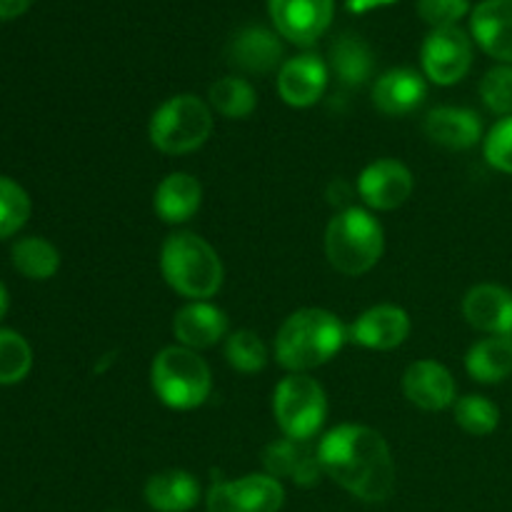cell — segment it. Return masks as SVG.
Returning a JSON list of instances; mask_svg holds the SVG:
<instances>
[{
    "label": "cell",
    "instance_id": "ba28073f",
    "mask_svg": "<svg viewBox=\"0 0 512 512\" xmlns=\"http://www.w3.org/2000/svg\"><path fill=\"white\" fill-rule=\"evenodd\" d=\"M423 73L438 85H455L468 75L473 65V43L468 33L455 28H438L425 38L420 50Z\"/></svg>",
    "mask_w": 512,
    "mask_h": 512
},
{
    "label": "cell",
    "instance_id": "6da1fadb",
    "mask_svg": "<svg viewBox=\"0 0 512 512\" xmlns=\"http://www.w3.org/2000/svg\"><path fill=\"white\" fill-rule=\"evenodd\" d=\"M318 458L323 473L358 500L383 503L393 495L398 478L393 453L383 435L368 425L345 423L325 433Z\"/></svg>",
    "mask_w": 512,
    "mask_h": 512
},
{
    "label": "cell",
    "instance_id": "3957f363",
    "mask_svg": "<svg viewBox=\"0 0 512 512\" xmlns=\"http://www.w3.org/2000/svg\"><path fill=\"white\" fill-rule=\"evenodd\" d=\"M165 283L190 300H208L223 285V263L208 240L195 233H173L160 248Z\"/></svg>",
    "mask_w": 512,
    "mask_h": 512
},
{
    "label": "cell",
    "instance_id": "f546056e",
    "mask_svg": "<svg viewBox=\"0 0 512 512\" xmlns=\"http://www.w3.org/2000/svg\"><path fill=\"white\" fill-rule=\"evenodd\" d=\"M455 423L468 435L485 438L500 425V410L485 395H465L455 403Z\"/></svg>",
    "mask_w": 512,
    "mask_h": 512
},
{
    "label": "cell",
    "instance_id": "e0dca14e",
    "mask_svg": "<svg viewBox=\"0 0 512 512\" xmlns=\"http://www.w3.org/2000/svg\"><path fill=\"white\" fill-rule=\"evenodd\" d=\"M428 98V83L423 75L413 68H393L378 78L373 85V103L380 113L410 115L420 108Z\"/></svg>",
    "mask_w": 512,
    "mask_h": 512
},
{
    "label": "cell",
    "instance_id": "cb8c5ba5",
    "mask_svg": "<svg viewBox=\"0 0 512 512\" xmlns=\"http://www.w3.org/2000/svg\"><path fill=\"white\" fill-rule=\"evenodd\" d=\"M465 370L478 383H503L512 373V338L490 335L478 340L465 355Z\"/></svg>",
    "mask_w": 512,
    "mask_h": 512
},
{
    "label": "cell",
    "instance_id": "f1b7e54d",
    "mask_svg": "<svg viewBox=\"0 0 512 512\" xmlns=\"http://www.w3.org/2000/svg\"><path fill=\"white\" fill-rule=\"evenodd\" d=\"M33 350L20 333L0 328V385H15L28 378Z\"/></svg>",
    "mask_w": 512,
    "mask_h": 512
},
{
    "label": "cell",
    "instance_id": "d6986e66",
    "mask_svg": "<svg viewBox=\"0 0 512 512\" xmlns=\"http://www.w3.org/2000/svg\"><path fill=\"white\" fill-rule=\"evenodd\" d=\"M263 465L273 478H290L298 485H315L323 475L318 448L293 438H280L263 450Z\"/></svg>",
    "mask_w": 512,
    "mask_h": 512
},
{
    "label": "cell",
    "instance_id": "ac0fdd59",
    "mask_svg": "<svg viewBox=\"0 0 512 512\" xmlns=\"http://www.w3.org/2000/svg\"><path fill=\"white\" fill-rule=\"evenodd\" d=\"M173 333L183 348L203 350L213 348L215 343L228 335V315L205 300H193L175 313Z\"/></svg>",
    "mask_w": 512,
    "mask_h": 512
},
{
    "label": "cell",
    "instance_id": "603a6c76",
    "mask_svg": "<svg viewBox=\"0 0 512 512\" xmlns=\"http://www.w3.org/2000/svg\"><path fill=\"white\" fill-rule=\"evenodd\" d=\"M145 500L155 512H188L198 505L200 483L188 470H163L145 483Z\"/></svg>",
    "mask_w": 512,
    "mask_h": 512
},
{
    "label": "cell",
    "instance_id": "e575fe53",
    "mask_svg": "<svg viewBox=\"0 0 512 512\" xmlns=\"http://www.w3.org/2000/svg\"><path fill=\"white\" fill-rule=\"evenodd\" d=\"M35 0H0V20H13L23 15Z\"/></svg>",
    "mask_w": 512,
    "mask_h": 512
},
{
    "label": "cell",
    "instance_id": "44dd1931",
    "mask_svg": "<svg viewBox=\"0 0 512 512\" xmlns=\"http://www.w3.org/2000/svg\"><path fill=\"white\" fill-rule=\"evenodd\" d=\"M423 128L435 145H443L448 150H468L483 140V120L475 110L468 108L445 105V108L430 110Z\"/></svg>",
    "mask_w": 512,
    "mask_h": 512
},
{
    "label": "cell",
    "instance_id": "d590c367",
    "mask_svg": "<svg viewBox=\"0 0 512 512\" xmlns=\"http://www.w3.org/2000/svg\"><path fill=\"white\" fill-rule=\"evenodd\" d=\"M348 198H350V188H348V183H345V180H333V183H330V188H328V200L333 205H345L348 203Z\"/></svg>",
    "mask_w": 512,
    "mask_h": 512
},
{
    "label": "cell",
    "instance_id": "8fae6325",
    "mask_svg": "<svg viewBox=\"0 0 512 512\" xmlns=\"http://www.w3.org/2000/svg\"><path fill=\"white\" fill-rule=\"evenodd\" d=\"M413 173L400 160H375L360 173L358 193L373 210H395L413 195Z\"/></svg>",
    "mask_w": 512,
    "mask_h": 512
},
{
    "label": "cell",
    "instance_id": "1f68e13d",
    "mask_svg": "<svg viewBox=\"0 0 512 512\" xmlns=\"http://www.w3.org/2000/svg\"><path fill=\"white\" fill-rule=\"evenodd\" d=\"M480 98L485 108L495 115H512V65L503 63L490 68L480 80Z\"/></svg>",
    "mask_w": 512,
    "mask_h": 512
},
{
    "label": "cell",
    "instance_id": "83f0119b",
    "mask_svg": "<svg viewBox=\"0 0 512 512\" xmlns=\"http://www.w3.org/2000/svg\"><path fill=\"white\" fill-rule=\"evenodd\" d=\"M225 360L238 373L253 375L268 365V348L253 330H235L225 340Z\"/></svg>",
    "mask_w": 512,
    "mask_h": 512
},
{
    "label": "cell",
    "instance_id": "ffe728a7",
    "mask_svg": "<svg viewBox=\"0 0 512 512\" xmlns=\"http://www.w3.org/2000/svg\"><path fill=\"white\" fill-rule=\"evenodd\" d=\"M228 60L245 73H270L283 63V43L273 30L248 25L230 43Z\"/></svg>",
    "mask_w": 512,
    "mask_h": 512
},
{
    "label": "cell",
    "instance_id": "4dcf8cb0",
    "mask_svg": "<svg viewBox=\"0 0 512 512\" xmlns=\"http://www.w3.org/2000/svg\"><path fill=\"white\" fill-rule=\"evenodd\" d=\"M30 210L33 205H30L28 193L15 180L0 175V238H10L23 230L30 218Z\"/></svg>",
    "mask_w": 512,
    "mask_h": 512
},
{
    "label": "cell",
    "instance_id": "7c38bea8",
    "mask_svg": "<svg viewBox=\"0 0 512 512\" xmlns=\"http://www.w3.org/2000/svg\"><path fill=\"white\" fill-rule=\"evenodd\" d=\"M463 315L485 335L512 338V293L503 285H475L463 298Z\"/></svg>",
    "mask_w": 512,
    "mask_h": 512
},
{
    "label": "cell",
    "instance_id": "9a60e30c",
    "mask_svg": "<svg viewBox=\"0 0 512 512\" xmlns=\"http://www.w3.org/2000/svg\"><path fill=\"white\" fill-rule=\"evenodd\" d=\"M405 398L420 410H445L455 403V378L438 360H418L403 375Z\"/></svg>",
    "mask_w": 512,
    "mask_h": 512
},
{
    "label": "cell",
    "instance_id": "277c9868",
    "mask_svg": "<svg viewBox=\"0 0 512 512\" xmlns=\"http://www.w3.org/2000/svg\"><path fill=\"white\" fill-rule=\"evenodd\" d=\"M385 248L383 225L363 208H345L325 230V255L343 275H363L378 265Z\"/></svg>",
    "mask_w": 512,
    "mask_h": 512
},
{
    "label": "cell",
    "instance_id": "5bb4252c",
    "mask_svg": "<svg viewBox=\"0 0 512 512\" xmlns=\"http://www.w3.org/2000/svg\"><path fill=\"white\" fill-rule=\"evenodd\" d=\"M410 335V315L398 305H375L348 328V340L368 350H393Z\"/></svg>",
    "mask_w": 512,
    "mask_h": 512
},
{
    "label": "cell",
    "instance_id": "8d00e7d4",
    "mask_svg": "<svg viewBox=\"0 0 512 512\" xmlns=\"http://www.w3.org/2000/svg\"><path fill=\"white\" fill-rule=\"evenodd\" d=\"M388 3H393V0H348V10H353V13H365V10L380 8V5Z\"/></svg>",
    "mask_w": 512,
    "mask_h": 512
},
{
    "label": "cell",
    "instance_id": "8992f818",
    "mask_svg": "<svg viewBox=\"0 0 512 512\" xmlns=\"http://www.w3.org/2000/svg\"><path fill=\"white\" fill-rule=\"evenodd\" d=\"M213 133V110L198 95L168 98L150 118V143L165 155H185L203 148Z\"/></svg>",
    "mask_w": 512,
    "mask_h": 512
},
{
    "label": "cell",
    "instance_id": "5b68a950",
    "mask_svg": "<svg viewBox=\"0 0 512 512\" xmlns=\"http://www.w3.org/2000/svg\"><path fill=\"white\" fill-rule=\"evenodd\" d=\"M150 383L160 403L173 410H193L210 398L213 375L195 350L170 345L155 355L150 365Z\"/></svg>",
    "mask_w": 512,
    "mask_h": 512
},
{
    "label": "cell",
    "instance_id": "484cf974",
    "mask_svg": "<svg viewBox=\"0 0 512 512\" xmlns=\"http://www.w3.org/2000/svg\"><path fill=\"white\" fill-rule=\"evenodd\" d=\"M13 265L20 275L30 280H48L58 273L60 253L53 243L38 235L20 238L13 245Z\"/></svg>",
    "mask_w": 512,
    "mask_h": 512
},
{
    "label": "cell",
    "instance_id": "d6a6232c",
    "mask_svg": "<svg viewBox=\"0 0 512 512\" xmlns=\"http://www.w3.org/2000/svg\"><path fill=\"white\" fill-rule=\"evenodd\" d=\"M485 160L500 173L512 175V115L498 120L483 143Z\"/></svg>",
    "mask_w": 512,
    "mask_h": 512
},
{
    "label": "cell",
    "instance_id": "2e32d148",
    "mask_svg": "<svg viewBox=\"0 0 512 512\" xmlns=\"http://www.w3.org/2000/svg\"><path fill=\"white\" fill-rule=\"evenodd\" d=\"M473 38L490 58L512 65V0H483L470 15Z\"/></svg>",
    "mask_w": 512,
    "mask_h": 512
},
{
    "label": "cell",
    "instance_id": "4316f807",
    "mask_svg": "<svg viewBox=\"0 0 512 512\" xmlns=\"http://www.w3.org/2000/svg\"><path fill=\"white\" fill-rule=\"evenodd\" d=\"M210 105L225 118L243 120L253 115L255 105H258V95H255V88L248 80L238 78V75H228V78H220L218 83L210 85Z\"/></svg>",
    "mask_w": 512,
    "mask_h": 512
},
{
    "label": "cell",
    "instance_id": "4fadbf2b",
    "mask_svg": "<svg viewBox=\"0 0 512 512\" xmlns=\"http://www.w3.org/2000/svg\"><path fill=\"white\" fill-rule=\"evenodd\" d=\"M328 85V65L313 53L298 55L280 65L278 93L293 108H310L318 103Z\"/></svg>",
    "mask_w": 512,
    "mask_h": 512
},
{
    "label": "cell",
    "instance_id": "74e56055",
    "mask_svg": "<svg viewBox=\"0 0 512 512\" xmlns=\"http://www.w3.org/2000/svg\"><path fill=\"white\" fill-rule=\"evenodd\" d=\"M10 308V295H8V288H5L3 283H0V320L5 318V313H8Z\"/></svg>",
    "mask_w": 512,
    "mask_h": 512
},
{
    "label": "cell",
    "instance_id": "836d02e7",
    "mask_svg": "<svg viewBox=\"0 0 512 512\" xmlns=\"http://www.w3.org/2000/svg\"><path fill=\"white\" fill-rule=\"evenodd\" d=\"M470 13V0H418V15L433 30L455 28Z\"/></svg>",
    "mask_w": 512,
    "mask_h": 512
},
{
    "label": "cell",
    "instance_id": "d4e9b609",
    "mask_svg": "<svg viewBox=\"0 0 512 512\" xmlns=\"http://www.w3.org/2000/svg\"><path fill=\"white\" fill-rule=\"evenodd\" d=\"M330 68L343 85H363L373 75L375 60L368 43L358 35H340L330 45Z\"/></svg>",
    "mask_w": 512,
    "mask_h": 512
},
{
    "label": "cell",
    "instance_id": "30bf717a",
    "mask_svg": "<svg viewBox=\"0 0 512 512\" xmlns=\"http://www.w3.org/2000/svg\"><path fill=\"white\" fill-rule=\"evenodd\" d=\"M275 30L295 45L323 38L335 15V0H268Z\"/></svg>",
    "mask_w": 512,
    "mask_h": 512
},
{
    "label": "cell",
    "instance_id": "7402d4cb",
    "mask_svg": "<svg viewBox=\"0 0 512 512\" xmlns=\"http://www.w3.org/2000/svg\"><path fill=\"white\" fill-rule=\"evenodd\" d=\"M203 203V185L190 173H170L155 190V213L165 223H188Z\"/></svg>",
    "mask_w": 512,
    "mask_h": 512
},
{
    "label": "cell",
    "instance_id": "9c48e42d",
    "mask_svg": "<svg viewBox=\"0 0 512 512\" xmlns=\"http://www.w3.org/2000/svg\"><path fill=\"white\" fill-rule=\"evenodd\" d=\"M283 503V485L268 473L215 483L208 490V512H278Z\"/></svg>",
    "mask_w": 512,
    "mask_h": 512
},
{
    "label": "cell",
    "instance_id": "52a82bcc",
    "mask_svg": "<svg viewBox=\"0 0 512 512\" xmlns=\"http://www.w3.org/2000/svg\"><path fill=\"white\" fill-rule=\"evenodd\" d=\"M273 415L285 438L308 443L320 433L328 418V398L323 385L305 373H290L275 388Z\"/></svg>",
    "mask_w": 512,
    "mask_h": 512
},
{
    "label": "cell",
    "instance_id": "7a4b0ae2",
    "mask_svg": "<svg viewBox=\"0 0 512 512\" xmlns=\"http://www.w3.org/2000/svg\"><path fill=\"white\" fill-rule=\"evenodd\" d=\"M348 343V328L323 308L295 310L275 335V358L290 373H308L330 363Z\"/></svg>",
    "mask_w": 512,
    "mask_h": 512
}]
</instances>
